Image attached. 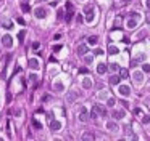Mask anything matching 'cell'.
I'll use <instances>...</instances> for the list:
<instances>
[{
	"mask_svg": "<svg viewBox=\"0 0 150 141\" xmlns=\"http://www.w3.org/2000/svg\"><path fill=\"white\" fill-rule=\"evenodd\" d=\"M118 93H120L121 96H124V98H127V96L131 95V87H129V85H120V88H118Z\"/></svg>",
	"mask_w": 150,
	"mask_h": 141,
	"instance_id": "obj_1",
	"label": "cell"
},
{
	"mask_svg": "<svg viewBox=\"0 0 150 141\" xmlns=\"http://www.w3.org/2000/svg\"><path fill=\"white\" fill-rule=\"evenodd\" d=\"M132 80H134L136 85H140V83L144 82V74L140 72V70H136V72L132 74Z\"/></svg>",
	"mask_w": 150,
	"mask_h": 141,
	"instance_id": "obj_2",
	"label": "cell"
},
{
	"mask_svg": "<svg viewBox=\"0 0 150 141\" xmlns=\"http://www.w3.org/2000/svg\"><path fill=\"white\" fill-rule=\"evenodd\" d=\"M94 16H95L94 7H89V8L86 10V21H87V23H92V21H94Z\"/></svg>",
	"mask_w": 150,
	"mask_h": 141,
	"instance_id": "obj_3",
	"label": "cell"
},
{
	"mask_svg": "<svg viewBox=\"0 0 150 141\" xmlns=\"http://www.w3.org/2000/svg\"><path fill=\"white\" fill-rule=\"evenodd\" d=\"M34 15H36V18H39V19H44V18L47 16V10L42 8V7H39V8L34 10Z\"/></svg>",
	"mask_w": 150,
	"mask_h": 141,
	"instance_id": "obj_4",
	"label": "cell"
},
{
	"mask_svg": "<svg viewBox=\"0 0 150 141\" xmlns=\"http://www.w3.org/2000/svg\"><path fill=\"white\" fill-rule=\"evenodd\" d=\"M2 43H3V47H5V48H11L13 47V39L10 37V35H3V37H2Z\"/></svg>",
	"mask_w": 150,
	"mask_h": 141,
	"instance_id": "obj_5",
	"label": "cell"
},
{
	"mask_svg": "<svg viewBox=\"0 0 150 141\" xmlns=\"http://www.w3.org/2000/svg\"><path fill=\"white\" fill-rule=\"evenodd\" d=\"M50 130H52V131H58V130H61V122L53 120V119H52V120H50Z\"/></svg>",
	"mask_w": 150,
	"mask_h": 141,
	"instance_id": "obj_6",
	"label": "cell"
},
{
	"mask_svg": "<svg viewBox=\"0 0 150 141\" xmlns=\"http://www.w3.org/2000/svg\"><path fill=\"white\" fill-rule=\"evenodd\" d=\"M66 10H68V13H66L65 19L69 23V21H71V16H73V5H71V2H68V3H66Z\"/></svg>",
	"mask_w": 150,
	"mask_h": 141,
	"instance_id": "obj_7",
	"label": "cell"
},
{
	"mask_svg": "<svg viewBox=\"0 0 150 141\" xmlns=\"http://www.w3.org/2000/svg\"><path fill=\"white\" fill-rule=\"evenodd\" d=\"M29 67L34 69V70H37L39 67H41V64H39V59H37V58H31V59H29Z\"/></svg>",
	"mask_w": 150,
	"mask_h": 141,
	"instance_id": "obj_8",
	"label": "cell"
},
{
	"mask_svg": "<svg viewBox=\"0 0 150 141\" xmlns=\"http://www.w3.org/2000/svg\"><path fill=\"white\" fill-rule=\"evenodd\" d=\"M87 50H89V48H87L86 43H81V45L78 47V55H79V56H84L86 53H87Z\"/></svg>",
	"mask_w": 150,
	"mask_h": 141,
	"instance_id": "obj_9",
	"label": "cell"
},
{
	"mask_svg": "<svg viewBox=\"0 0 150 141\" xmlns=\"http://www.w3.org/2000/svg\"><path fill=\"white\" fill-rule=\"evenodd\" d=\"M108 70V67H107V64L105 63H99L97 64V74H105Z\"/></svg>",
	"mask_w": 150,
	"mask_h": 141,
	"instance_id": "obj_10",
	"label": "cell"
},
{
	"mask_svg": "<svg viewBox=\"0 0 150 141\" xmlns=\"http://www.w3.org/2000/svg\"><path fill=\"white\" fill-rule=\"evenodd\" d=\"M107 128H108V131H111V133H116L118 131L116 122H107Z\"/></svg>",
	"mask_w": 150,
	"mask_h": 141,
	"instance_id": "obj_11",
	"label": "cell"
},
{
	"mask_svg": "<svg viewBox=\"0 0 150 141\" xmlns=\"http://www.w3.org/2000/svg\"><path fill=\"white\" fill-rule=\"evenodd\" d=\"M87 119H89V114H87L86 109H82V111L79 112V120H81V122H87Z\"/></svg>",
	"mask_w": 150,
	"mask_h": 141,
	"instance_id": "obj_12",
	"label": "cell"
},
{
	"mask_svg": "<svg viewBox=\"0 0 150 141\" xmlns=\"http://www.w3.org/2000/svg\"><path fill=\"white\" fill-rule=\"evenodd\" d=\"M111 116L116 119V120H120V119H124V111H113Z\"/></svg>",
	"mask_w": 150,
	"mask_h": 141,
	"instance_id": "obj_13",
	"label": "cell"
},
{
	"mask_svg": "<svg viewBox=\"0 0 150 141\" xmlns=\"http://www.w3.org/2000/svg\"><path fill=\"white\" fill-rule=\"evenodd\" d=\"M53 90H55V91H63V90H65V85H63L61 82H55V83H53Z\"/></svg>",
	"mask_w": 150,
	"mask_h": 141,
	"instance_id": "obj_14",
	"label": "cell"
},
{
	"mask_svg": "<svg viewBox=\"0 0 150 141\" xmlns=\"http://www.w3.org/2000/svg\"><path fill=\"white\" fill-rule=\"evenodd\" d=\"M120 80H121L120 76H111V77H110V83H111V85H118Z\"/></svg>",
	"mask_w": 150,
	"mask_h": 141,
	"instance_id": "obj_15",
	"label": "cell"
},
{
	"mask_svg": "<svg viewBox=\"0 0 150 141\" xmlns=\"http://www.w3.org/2000/svg\"><path fill=\"white\" fill-rule=\"evenodd\" d=\"M137 21H139V19H134V18H131V19L127 21V27H129V29H134L136 26H137Z\"/></svg>",
	"mask_w": 150,
	"mask_h": 141,
	"instance_id": "obj_16",
	"label": "cell"
},
{
	"mask_svg": "<svg viewBox=\"0 0 150 141\" xmlns=\"http://www.w3.org/2000/svg\"><path fill=\"white\" fill-rule=\"evenodd\" d=\"M90 87H92V82H90V79H84V80H82V88L89 90Z\"/></svg>",
	"mask_w": 150,
	"mask_h": 141,
	"instance_id": "obj_17",
	"label": "cell"
},
{
	"mask_svg": "<svg viewBox=\"0 0 150 141\" xmlns=\"http://www.w3.org/2000/svg\"><path fill=\"white\" fill-rule=\"evenodd\" d=\"M99 43V37L97 35H90L89 37V45H97Z\"/></svg>",
	"mask_w": 150,
	"mask_h": 141,
	"instance_id": "obj_18",
	"label": "cell"
},
{
	"mask_svg": "<svg viewBox=\"0 0 150 141\" xmlns=\"http://www.w3.org/2000/svg\"><path fill=\"white\" fill-rule=\"evenodd\" d=\"M108 53H110V55H118V53H120V50H118L115 45H110V47H108Z\"/></svg>",
	"mask_w": 150,
	"mask_h": 141,
	"instance_id": "obj_19",
	"label": "cell"
},
{
	"mask_svg": "<svg viewBox=\"0 0 150 141\" xmlns=\"http://www.w3.org/2000/svg\"><path fill=\"white\" fill-rule=\"evenodd\" d=\"M144 59H145V55H139V56H137V58H134V59H132V64H134V66H136V64H137V63H142V61H144Z\"/></svg>",
	"mask_w": 150,
	"mask_h": 141,
	"instance_id": "obj_20",
	"label": "cell"
},
{
	"mask_svg": "<svg viewBox=\"0 0 150 141\" xmlns=\"http://www.w3.org/2000/svg\"><path fill=\"white\" fill-rule=\"evenodd\" d=\"M95 108H97V111H99V114L102 117H107V109L105 108H102V106H95Z\"/></svg>",
	"mask_w": 150,
	"mask_h": 141,
	"instance_id": "obj_21",
	"label": "cell"
},
{
	"mask_svg": "<svg viewBox=\"0 0 150 141\" xmlns=\"http://www.w3.org/2000/svg\"><path fill=\"white\" fill-rule=\"evenodd\" d=\"M94 138H95V136L92 135V133H84V135H82V139H84V141H90V139H94Z\"/></svg>",
	"mask_w": 150,
	"mask_h": 141,
	"instance_id": "obj_22",
	"label": "cell"
},
{
	"mask_svg": "<svg viewBox=\"0 0 150 141\" xmlns=\"http://www.w3.org/2000/svg\"><path fill=\"white\" fill-rule=\"evenodd\" d=\"M32 127H34V128H37V130H41L42 128V123L39 120H36V119H32Z\"/></svg>",
	"mask_w": 150,
	"mask_h": 141,
	"instance_id": "obj_23",
	"label": "cell"
},
{
	"mask_svg": "<svg viewBox=\"0 0 150 141\" xmlns=\"http://www.w3.org/2000/svg\"><path fill=\"white\" fill-rule=\"evenodd\" d=\"M76 98H78V95H76V93H69L68 96H66V99H68L69 103H73V101L76 99Z\"/></svg>",
	"mask_w": 150,
	"mask_h": 141,
	"instance_id": "obj_24",
	"label": "cell"
},
{
	"mask_svg": "<svg viewBox=\"0 0 150 141\" xmlns=\"http://www.w3.org/2000/svg\"><path fill=\"white\" fill-rule=\"evenodd\" d=\"M142 123H144V125H148V123H150V116H147V114L142 116Z\"/></svg>",
	"mask_w": 150,
	"mask_h": 141,
	"instance_id": "obj_25",
	"label": "cell"
},
{
	"mask_svg": "<svg viewBox=\"0 0 150 141\" xmlns=\"http://www.w3.org/2000/svg\"><path fill=\"white\" fill-rule=\"evenodd\" d=\"M37 79H39V77H37V74H29V80L32 82V83H36V82H37Z\"/></svg>",
	"mask_w": 150,
	"mask_h": 141,
	"instance_id": "obj_26",
	"label": "cell"
},
{
	"mask_svg": "<svg viewBox=\"0 0 150 141\" xmlns=\"http://www.w3.org/2000/svg\"><path fill=\"white\" fill-rule=\"evenodd\" d=\"M24 37H26V30H21V32L18 34V40H20V42H23V40H24Z\"/></svg>",
	"mask_w": 150,
	"mask_h": 141,
	"instance_id": "obj_27",
	"label": "cell"
},
{
	"mask_svg": "<svg viewBox=\"0 0 150 141\" xmlns=\"http://www.w3.org/2000/svg\"><path fill=\"white\" fill-rule=\"evenodd\" d=\"M129 18H134V19H140V15H139V13H136V11H131V13H129Z\"/></svg>",
	"mask_w": 150,
	"mask_h": 141,
	"instance_id": "obj_28",
	"label": "cell"
},
{
	"mask_svg": "<svg viewBox=\"0 0 150 141\" xmlns=\"http://www.w3.org/2000/svg\"><path fill=\"white\" fill-rule=\"evenodd\" d=\"M97 116H99V111H97V108H94V109L90 111V117H92V119H97Z\"/></svg>",
	"mask_w": 150,
	"mask_h": 141,
	"instance_id": "obj_29",
	"label": "cell"
},
{
	"mask_svg": "<svg viewBox=\"0 0 150 141\" xmlns=\"http://www.w3.org/2000/svg\"><path fill=\"white\" fill-rule=\"evenodd\" d=\"M103 53H105V51L102 50V48H97V50L94 51V55H95V56H102V55H103Z\"/></svg>",
	"mask_w": 150,
	"mask_h": 141,
	"instance_id": "obj_30",
	"label": "cell"
},
{
	"mask_svg": "<svg viewBox=\"0 0 150 141\" xmlns=\"http://www.w3.org/2000/svg\"><path fill=\"white\" fill-rule=\"evenodd\" d=\"M3 27H5V29H11L13 27V23H11V21H8V23L3 21Z\"/></svg>",
	"mask_w": 150,
	"mask_h": 141,
	"instance_id": "obj_31",
	"label": "cell"
},
{
	"mask_svg": "<svg viewBox=\"0 0 150 141\" xmlns=\"http://www.w3.org/2000/svg\"><path fill=\"white\" fill-rule=\"evenodd\" d=\"M120 77H123V79L127 77V70H126V69H121V70H120Z\"/></svg>",
	"mask_w": 150,
	"mask_h": 141,
	"instance_id": "obj_32",
	"label": "cell"
},
{
	"mask_svg": "<svg viewBox=\"0 0 150 141\" xmlns=\"http://www.w3.org/2000/svg\"><path fill=\"white\" fill-rule=\"evenodd\" d=\"M142 70L144 72H150V64H147V63L142 64Z\"/></svg>",
	"mask_w": 150,
	"mask_h": 141,
	"instance_id": "obj_33",
	"label": "cell"
},
{
	"mask_svg": "<svg viewBox=\"0 0 150 141\" xmlns=\"http://www.w3.org/2000/svg\"><path fill=\"white\" fill-rule=\"evenodd\" d=\"M115 103H116V99H115V98H108V101H107V104L110 106V108H111V106H113Z\"/></svg>",
	"mask_w": 150,
	"mask_h": 141,
	"instance_id": "obj_34",
	"label": "cell"
},
{
	"mask_svg": "<svg viewBox=\"0 0 150 141\" xmlns=\"http://www.w3.org/2000/svg\"><path fill=\"white\" fill-rule=\"evenodd\" d=\"M134 114H136V116H142V109H140V108H136V109H134Z\"/></svg>",
	"mask_w": 150,
	"mask_h": 141,
	"instance_id": "obj_35",
	"label": "cell"
},
{
	"mask_svg": "<svg viewBox=\"0 0 150 141\" xmlns=\"http://www.w3.org/2000/svg\"><path fill=\"white\" fill-rule=\"evenodd\" d=\"M21 8H23V11H29V5H28V3H23V5H21Z\"/></svg>",
	"mask_w": 150,
	"mask_h": 141,
	"instance_id": "obj_36",
	"label": "cell"
},
{
	"mask_svg": "<svg viewBox=\"0 0 150 141\" xmlns=\"http://www.w3.org/2000/svg\"><path fill=\"white\" fill-rule=\"evenodd\" d=\"M61 48H63V47H61V45H55V47H53V51L57 53V51H60V50H61Z\"/></svg>",
	"mask_w": 150,
	"mask_h": 141,
	"instance_id": "obj_37",
	"label": "cell"
},
{
	"mask_svg": "<svg viewBox=\"0 0 150 141\" xmlns=\"http://www.w3.org/2000/svg\"><path fill=\"white\" fill-rule=\"evenodd\" d=\"M121 104H123V106H124V108H129V103H127V101H126V99H121Z\"/></svg>",
	"mask_w": 150,
	"mask_h": 141,
	"instance_id": "obj_38",
	"label": "cell"
},
{
	"mask_svg": "<svg viewBox=\"0 0 150 141\" xmlns=\"http://www.w3.org/2000/svg\"><path fill=\"white\" fill-rule=\"evenodd\" d=\"M86 63H87V64L92 63V56H86Z\"/></svg>",
	"mask_w": 150,
	"mask_h": 141,
	"instance_id": "obj_39",
	"label": "cell"
},
{
	"mask_svg": "<svg viewBox=\"0 0 150 141\" xmlns=\"http://www.w3.org/2000/svg\"><path fill=\"white\" fill-rule=\"evenodd\" d=\"M110 69H111V70H118V64H111V66H110Z\"/></svg>",
	"mask_w": 150,
	"mask_h": 141,
	"instance_id": "obj_40",
	"label": "cell"
},
{
	"mask_svg": "<svg viewBox=\"0 0 150 141\" xmlns=\"http://www.w3.org/2000/svg\"><path fill=\"white\" fill-rule=\"evenodd\" d=\"M57 18H58V19L63 18V10H58V16H57Z\"/></svg>",
	"mask_w": 150,
	"mask_h": 141,
	"instance_id": "obj_41",
	"label": "cell"
},
{
	"mask_svg": "<svg viewBox=\"0 0 150 141\" xmlns=\"http://www.w3.org/2000/svg\"><path fill=\"white\" fill-rule=\"evenodd\" d=\"M32 48H34V50H37V48H39V42H34L32 43Z\"/></svg>",
	"mask_w": 150,
	"mask_h": 141,
	"instance_id": "obj_42",
	"label": "cell"
},
{
	"mask_svg": "<svg viewBox=\"0 0 150 141\" xmlns=\"http://www.w3.org/2000/svg\"><path fill=\"white\" fill-rule=\"evenodd\" d=\"M79 72H81V74H87V67H86V69H84V67L79 69Z\"/></svg>",
	"mask_w": 150,
	"mask_h": 141,
	"instance_id": "obj_43",
	"label": "cell"
},
{
	"mask_svg": "<svg viewBox=\"0 0 150 141\" xmlns=\"http://www.w3.org/2000/svg\"><path fill=\"white\" fill-rule=\"evenodd\" d=\"M16 21H18L20 24H24V19H23V18H18V19H16Z\"/></svg>",
	"mask_w": 150,
	"mask_h": 141,
	"instance_id": "obj_44",
	"label": "cell"
},
{
	"mask_svg": "<svg viewBox=\"0 0 150 141\" xmlns=\"http://www.w3.org/2000/svg\"><path fill=\"white\" fill-rule=\"evenodd\" d=\"M131 2V0H123V3H124V5H126V3H129Z\"/></svg>",
	"mask_w": 150,
	"mask_h": 141,
	"instance_id": "obj_45",
	"label": "cell"
},
{
	"mask_svg": "<svg viewBox=\"0 0 150 141\" xmlns=\"http://www.w3.org/2000/svg\"><path fill=\"white\" fill-rule=\"evenodd\" d=\"M147 8H150V0H147Z\"/></svg>",
	"mask_w": 150,
	"mask_h": 141,
	"instance_id": "obj_46",
	"label": "cell"
},
{
	"mask_svg": "<svg viewBox=\"0 0 150 141\" xmlns=\"http://www.w3.org/2000/svg\"><path fill=\"white\" fill-rule=\"evenodd\" d=\"M26 2H28V0H26Z\"/></svg>",
	"mask_w": 150,
	"mask_h": 141,
	"instance_id": "obj_47",
	"label": "cell"
}]
</instances>
